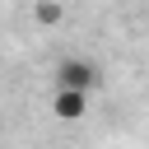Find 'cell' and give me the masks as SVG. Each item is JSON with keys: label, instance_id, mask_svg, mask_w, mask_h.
Listing matches in <instances>:
<instances>
[{"label": "cell", "instance_id": "cell-1", "mask_svg": "<svg viewBox=\"0 0 149 149\" xmlns=\"http://www.w3.org/2000/svg\"><path fill=\"white\" fill-rule=\"evenodd\" d=\"M98 84V70H93V61H79V56H65L61 65H56V88H93Z\"/></svg>", "mask_w": 149, "mask_h": 149}, {"label": "cell", "instance_id": "cell-2", "mask_svg": "<svg viewBox=\"0 0 149 149\" xmlns=\"http://www.w3.org/2000/svg\"><path fill=\"white\" fill-rule=\"evenodd\" d=\"M51 112H56L61 121H79V116L88 112V93H84V88H56Z\"/></svg>", "mask_w": 149, "mask_h": 149}, {"label": "cell", "instance_id": "cell-3", "mask_svg": "<svg viewBox=\"0 0 149 149\" xmlns=\"http://www.w3.org/2000/svg\"><path fill=\"white\" fill-rule=\"evenodd\" d=\"M33 19H37V23H56V19H61V5H56V0H37Z\"/></svg>", "mask_w": 149, "mask_h": 149}]
</instances>
